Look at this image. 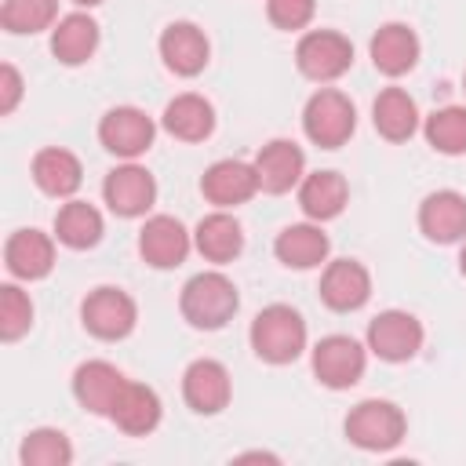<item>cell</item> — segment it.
<instances>
[{"label":"cell","instance_id":"7","mask_svg":"<svg viewBox=\"0 0 466 466\" xmlns=\"http://www.w3.org/2000/svg\"><path fill=\"white\" fill-rule=\"evenodd\" d=\"M153 138H157V124L138 106H113L98 120V142H102V149L113 153V157H120V160H138L153 146Z\"/></svg>","mask_w":466,"mask_h":466},{"label":"cell","instance_id":"19","mask_svg":"<svg viewBox=\"0 0 466 466\" xmlns=\"http://www.w3.org/2000/svg\"><path fill=\"white\" fill-rule=\"evenodd\" d=\"M4 266L15 280H44L55 269V240L40 229H15L4 244Z\"/></svg>","mask_w":466,"mask_h":466},{"label":"cell","instance_id":"3","mask_svg":"<svg viewBox=\"0 0 466 466\" xmlns=\"http://www.w3.org/2000/svg\"><path fill=\"white\" fill-rule=\"evenodd\" d=\"M302 131L320 149L346 146L350 135L357 131V109H353L350 95H342L339 87L313 91L309 102H306V109H302Z\"/></svg>","mask_w":466,"mask_h":466},{"label":"cell","instance_id":"35","mask_svg":"<svg viewBox=\"0 0 466 466\" xmlns=\"http://www.w3.org/2000/svg\"><path fill=\"white\" fill-rule=\"evenodd\" d=\"M18 98H22V76H18V69H15L11 62H4V66H0V113H4V116L15 113Z\"/></svg>","mask_w":466,"mask_h":466},{"label":"cell","instance_id":"26","mask_svg":"<svg viewBox=\"0 0 466 466\" xmlns=\"http://www.w3.org/2000/svg\"><path fill=\"white\" fill-rule=\"evenodd\" d=\"M350 200V186L339 171H313L299 182V208L309 222L339 218Z\"/></svg>","mask_w":466,"mask_h":466},{"label":"cell","instance_id":"32","mask_svg":"<svg viewBox=\"0 0 466 466\" xmlns=\"http://www.w3.org/2000/svg\"><path fill=\"white\" fill-rule=\"evenodd\" d=\"M58 18V0H4L0 7V25L15 36L25 33H44Z\"/></svg>","mask_w":466,"mask_h":466},{"label":"cell","instance_id":"13","mask_svg":"<svg viewBox=\"0 0 466 466\" xmlns=\"http://www.w3.org/2000/svg\"><path fill=\"white\" fill-rule=\"evenodd\" d=\"M233 397V382L222 360L200 357L182 371V400L197 415H218Z\"/></svg>","mask_w":466,"mask_h":466},{"label":"cell","instance_id":"30","mask_svg":"<svg viewBox=\"0 0 466 466\" xmlns=\"http://www.w3.org/2000/svg\"><path fill=\"white\" fill-rule=\"evenodd\" d=\"M426 142L444 153V157H462L466 153V106H444L433 109L422 124Z\"/></svg>","mask_w":466,"mask_h":466},{"label":"cell","instance_id":"25","mask_svg":"<svg viewBox=\"0 0 466 466\" xmlns=\"http://www.w3.org/2000/svg\"><path fill=\"white\" fill-rule=\"evenodd\" d=\"M160 127L178 142H204L215 131V109H211V102L204 95L186 91V95H175L164 106Z\"/></svg>","mask_w":466,"mask_h":466},{"label":"cell","instance_id":"5","mask_svg":"<svg viewBox=\"0 0 466 466\" xmlns=\"http://www.w3.org/2000/svg\"><path fill=\"white\" fill-rule=\"evenodd\" d=\"M295 66L313 84H331L353 66V44L339 29H309L295 44Z\"/></svg>","mask_w":466,"mask_h":466},{"label":"cell","instance_id":"20","mask_svg":"<svg viewBox=\"0 0 466 466\" xmlns=\"http://www.w3.org/2000/svg\"><path fill=\"white\" fill-rule=\"evenodd\" d=\"M419 51H422L419 47V36L404 22L379 25L375 36H371V44H368V55H371V62H375V69L382 76H404V73H411L415 62H419Z\"/></svg>","mask_w":466,"mask_h":466},{"label":"cell","instance_id":"21","mask_svg":"<svg viewBox=\"0 0 466 466\" xmlns=\"http://www.w3.org/2000/svg\"><path fill=\"white\" fill-rule=\"evenodd\" d=\"M160 415H164V408H160L157 390L146 386V382H131L127 379L124 390H120V397L113 400L109 422L120 433H127V437H146V433H153L160 426Z\"/></svg>","mask_w":466,"mask_h":466},{"label":"cell","instance_id":"34","mask_svg":"<svg viewBox=\"0 0 466 466\" xmlns=\"http://www.w3.org/2000/svg\"><path fill=\"white\" fill-rule=\"evenodd\" d=\"M313 11H317V0H266V18L284 33L306 29L313 22Z\"/></svg>","mask_w":466,"mask_h":466},{"label":"cell","instance_id":"9","mask_svg":"<svg viewBox=\"0 0 466 466\" xmlns=\"http://www.w3.org/2000/svg\"><path fill=\"white\" fill-rule=\"evenodd\" d=\"M368 368V350L353 335H324L313 346V375L328 390H350Z\"/></svg>","mask_w":466,"mask_h":466},{"label":"cell","instance_id":"2","mask_svg":"<svg viewBox=\"0 0 466 466\" xmlns=\"http://www.w3.org/2000/svg\"><path fill=\"white\" fill-rule=\"evenodd\" d=\"M248 339H251V350H255L258 360L291 364L306 350V320H302L299 309H291L284 302H273V306L255 313Z\"/></svg>","mask_w":466,"mask_h":466},{"label":"cell","instance_id":"28","mask_svg":"<svg viewBox=\"0 0 466 466\" xmlns=\"http://www.w3.org/2000/svg\"><path fill=\"white\" fill-rule=\"evenodd\" d=\"M371 124L386 142H408L419 127V106L404 87H382L371 102Z\"/></svg>","mask_w":466,"mask_h":466},{"label":"cell","instance_id":"33","mask_svg":"<svg viewBox=\"0 0 466 466\" xmlns=\"http://www.w3.org/2000/svg\"><path fill=\"white\" fill-rule=\"evenodd\" d=\"M33 328V302L18 284H4L0 288V339L4 342H18L25 331Z\"/></svg>","mask_w":466,"mask_h":466},{"label":"cell","instance_id":"16","mask_svg":"<svg viewBox=\"0 0 466 466\" xmlns=\"http://www.w3.org/2000/svg\"><path fill=\"white\" fill-rule=\"evenodd\" d=\"M124 382H127V375L116 364H109V360H84L73 371V397H76V404L84 411L109 419L113 400L120 397Z\"/></svg>","mask_w":466,"mask_h":466},{"label":"cell","instance_id":"38","mask_svg":"<svg viewBox=\"0 0 466 466\" xmlns=\"http://www.w3.org/2000/svg\"><path fill=\"white\" fill-rule=\"evenodd\" d=\"M462 91H466V73H462Z\"/></svg>","mask_w":466,"mask_h":466},{"label":"cell","instance_id":"23","mask_svg":"<svg viewBox=\"0 0 466 466\" xmlns=\"http://www.w3.org/2000/svg\"><path fill=\"white\" fill-rule=\"evenodd\" d=\"M29 171H33L36 189L47 193V197H55V200H69V197L80 189V182H84V167H80L76 153H69V149H62V146L40 149V153L33 157V167H29Z\"/></svg>","mask_w":466,"mask_h":466},{"label":"cell","instance_id":"17","mask_svg":"<svg viewBox=\"0 0 466 466\" xmlns=\"http://www.w3.org/2000/svg\"><path fill=\"white\" fill-rule=\"evenodd\" d=\"M419 229L433 244L466 240V197L459 189H437L419 204Z\"/></svg>","mask_w":466,"mask_h":466},{"label":"cell","instance_id":"27","mask_svg":"<svg viewBox=\"0 0 466 466\" xmlns=\"http://www.w3.org/2000/svg\"><path fill=\"white\" fill-rule=\"evenodd\" d=\"M98 51V22L84 11H73L51 29V55L62 66H84Z\"/></svg>","mask_w":466,"mask_h":466},{"label":"cell","instance_id":"15","mask_svg":"<svg viewBox=\"0 0 466 466\" xmlns=\"http://www.w3.org/2000/svg\"><path fill=\"white\" fill-rule=\"evenodd\" d=\"M200 193H204V200L215 204V208L248 204V200L258 193L255 164H248V160H215V164L200 175Z\"/></svg>","mask_w":466,"mask_h":466},{"label":"cell","instance_id":"37","mask_svg":"<svg viewBox=\"0 0 466 466\" xmlns=\"http://www.w3.org/2000/svg\"><path fill=\"white\" fill-rule=\"evenodd\" d=\"M73 4H76V7H98L102 0H73Z\"/></svg>","mask_w":466,"mask_h":466},{"label":"cell","instance_id":"1","mask_svg":"<svg viewBox=\"0 0 466 466\" xmlns=\"http://www.w3.org/2000/svg\"><path fill=\"white\" fill-rule=\"evenodd\" d=\"M237 306H240L237 284H233L226 273H218V269H204V273L189 277L186 288H182V295H178L182 317H186L193 328H200V331H218V328H226V324L233 320Z\"/></svg>","mask_w":466,"mask_h":466},{"label":"cell","instance_id":"14","mask_svg":"<svg viewBox=\"0 0 466 466\" xmlns=\"http://www.w3.org/2000/svg\"><path fill=\"white\" fill-rule=\"evenodd\" d=\"M371 299V273L357 258H335L320 273V302L335 313H353Z\"/></svg>","mask_w":466,"mask_h":466},{"label":"cell","instance_id":"8","mask_svg":"<svg viewBox=\"0 0 466 466\" xmlns=\"http://www.w3.org/2000/svg\"><path fill=\"white\" fill-rule=\"evenodd\" d=\"M422 324L408 309H382L368 324V350L386 364H404L422 350Z\"/></svg>","mask_w":466,"mask_h":466},{"label":"cell","instance_id":"10","mask_svg":"<svg viewBox=\"0 0 466 466\" xmlns=\"http://www.w3.org/2000/svg\"><path fill=\"white\" fill-rule=\"evenodd\" d=\"M102 197H106V204H109L113 215H120V218H142L157 204V178L142 164L127 160V164H120V167H113L106 175Z\"/></svg>","mask_w":466,"mask_h":466},{"label":"cell","instance_id":"11","mask_svg":"<svg viewBox=\"0 0 466 466\" xmlns=\"http://www.w3.org/2000/svg\"><path fill=\"white\" fill-rule=\"evenodd\" d=\"M255 175H258V189L262 193H291L302 178H306V153L291 142V138H269L258 153H255Z\"/></svg>","mask_w":466,"mask_h":466},{"label":"cell","instance_id":"6","mask_svg":"<svg viewBox=\"0 0 466 466\" xmlns=\"http://www.w3.org/2000/svg\"><path fill=\"white\" fill-rule=\"evenodd\" d=\"M80 324L102 339V342H120L135 331L138 324V306L135 299L124 291V288H113V284H102L95 291L84 295L80 302Z\"/></svg>","mask_w":466,"mask_h":466},{"label":"cell","instance_id":"36","mask_svg":"<svg viewBox=\"0 0 466 466\" xmlns=\"http://www.w3.org/2000/svg\"><path fill=\"white\" fill-rule=\"evenodd\" d=\"M459 273L466 277V244H462V251H459Z\"/></svg>","mask_w":466,"mask_h":466},{"label":"cell","instance_id":"18","mask_svg":"<svg viewBox=\"0 0 466 466\" xmlns=\"http://www.w3.org/2000/svg\"><path fill=\"white\" fill-rule=\"evenodd\" d=\"M157 47H160L164 66L175 76H197V73H204L208 55H211V44H208L204 29L193 25V22H171V25H164Z\"/></svg>","mask_w":466,"mask_h":466},{"label":"cell","instance_id":"4","mask_svg":"<svg viewBox=\"0 0 466 466\" xmlns=\"http://www.w3.org/2000/svg\"><path fill=\"white\" fill-rule=\"evenodd\" d=\"M342 430H346V441L364 448V451H390L404 441L408 419L393 400L371 397V400H360L350 408Z\"/></svg>","mask_w":466,"mask_h":466},{"label":"cell","instance_id":"29","mask_svg":"<svg viewBox=\"0 0 466 466\" xmlns=\"http://www.w3.org/2000/svg\"><path fill=\"white\" fill-rule=\"evenodd\" d=\"M55 237H58V244H66L73 251L95 248L102 240V215H98V208L87 204V200H73L69 197L58 208V215H55Z\"/></svg>","mask_w":466,"mask_h":466},{"label":"cell","instance_id":"22","mask_svg":"<svg viewBox=\"0 0 466 466\" xmlns=\"http://www.w3.org/2000/svg\"><path fill=\"white\" fill-rule=\"evenodd\" d=\"M328 251H331V240L320 229V222H291L273 240V255L288 269H313L328 258Z\"/></svg>","mask_w":466,"mask_h":466},{"label":"cell","instance_id":"24","mask_svg":"<svg viewBox=\"0 0 466 466\" xmlns=\"http://www.w3.org/2000/svg\"><path fill=\"white\" fill-rule=\"evenodd\" d=\"M193 248H197L208 262L226 266V262H233V258L244 251V229H240V222H237L226 208H218V211H211V215H204V218L197 222V229H193Z\"/></svg>","mask_w":466,"mask_h":466},{"label":"cell","instance_id":"31","mask_svg":"<svg viewBox=\"0 0 466 466\" xmlns=\"http://www.w3.org/2000/svg\"><path fill=\"white\" fill-rule=\"evenodd\" d=\"M18 459H22V466H69L73 462V444L62 430L40 426V430H29L22 437Z\"/></svg>","mask_w":466,"mask_h":466},{"label":"cell","instance_id":"12","mask_svg":"<svg viewBox=\"0 0 466 466\" xmlns=\"http://www.w3.org/2000/svg\"><path fill=\"white\" fill-rule=\"evenodd\" d=\"M189 248H193V233H186V226L175 215H153L138 229V255L153 269H175V266H182L186 255H189Z\"/></svg>","mask_w":466,"mask_h":466}]
</instances>
